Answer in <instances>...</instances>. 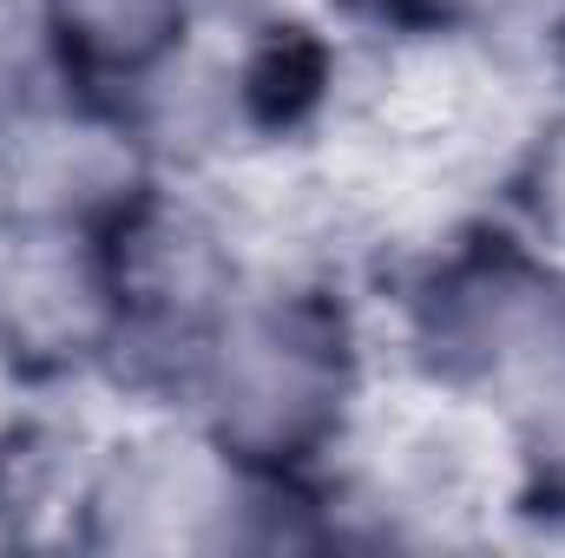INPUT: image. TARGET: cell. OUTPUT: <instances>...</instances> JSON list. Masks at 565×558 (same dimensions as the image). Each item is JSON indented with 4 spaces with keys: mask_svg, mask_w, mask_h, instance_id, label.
I'll use <instances>...</instances> for the list:
<instances>
[{
    "mask_svg": "<svg viewBox=\"0 0 565 558\" xmlns=\"http://www.w3.org/2000/svg\"><path fill=\"white\" fill-rule=\"evenodd\" d=\"M546 250L565 257V86L540 106L526 139L513 151V211Z\"/></svg>",
    "mask_w": 565,
    "mask_h": 558,
    "instance_id": "obj_7",
    "label": "cell"
},
{
    "mask_svg": "<svg viewBox=\"0 0 565 558\" xmlns=\"http://www.w3.org/2000/svg\"><path fill=\"white\" fill-rule=\"evenodd\" d=\"M13 230V211H7V178H0V237Z\"/></svg>",
    "mask_w": 565,
    "mask_h": 558,
    "instance_id": "obj_10",
    "label": "cell"
},
{
    "mask_svg": "<svg viewBox=\"0 0 565 558\" xmlns=\"http://www.w3.org/2000/svg\"><path fill=\"white\" fill-rule=\"evenodd\" d=\"M53 86H66V66L53 53L40 0H0V119L46 99Z\"/></svg>",
    "mask_w": 565,
    "mask_h": 558,
    "instance_id": "obj_8",
    "label": "cell"
},
{
    "mask_svg": "<svg viewBox=\"0 0 565 558\" xmlns=\"http://www.w3.org/2000/svg\"><path fill=\"white\" fill-rule=\"evenodd\" d=\"M302 7H316L342 33H382V40L395 33L408 46L427 33V13H434V0H302Z\"/></svg>",
    "mask_w": 565,
    "mask_h": 558,
    "instance_id": "obj_9",
    "label": "cell"
},
{
    "mask_svg": "<svg viewBox=\"0 0 565 558\" xmlns=\"http://www.w3.org/2000/svg\"><path fill=\"white\" fill-rule=\"evenodd\" d=\"M113 348V277L99 237L7 230L0 237V355L40 388H99Z\"/></svg>",
    "mask_w": 565,
    "mask_h": 558,
    "instance_id": "obj_4",
    "label": "cell"
},
{
    "mask_svg": "<svg viewBox=\"0 0 565 558\" xmlns=\"http://www.w3.org/2000/svg\"><path fill=\"white\" fill-rule=\"evenodd\" d=\"M388 348L415 395L493 420L565 368V257L520 217L454 224L395 282Z\"/></svg>",
    "mask_w": 565,
    "mask_h": 558,
    "instance_id": "obj_2",
    "label": "cell"
},
{
    "mask_svg": "<svg viewBox=\"0 0 565 558\" xmlns=\"http://www.w3.org/2000/svg\"><path fill=\"white\" fill-rule=\"evenodd\" d=\"M369 322L349 289L309 264H270L217 322L184 415L237 466L329 480L369 427Z\"/></svg>",
    "mask_w": 565,
    "mask_h": 558,
    "instance_id": "obj_1",
    "label": "cell"
},
{
    "mask_svg": "<svg viewBox=\"0 0 565 558\" xmlns=\"http://www.w3.org/2000/svg\"><path fill=\"white\" fill-rule=\"evenodd\" d=\"M40 13L66 79L113 99L211 33L204 0H40Z\"/></svg>",
    "mask_w": 565,
    "mask_h": 558,
    "instance_id": "obj_5",
    "label": "cell"
},
{
    "mask_svg": "<svg viewBox=\"0 0 565 558\" xmlns=\"http://www.w3.org/2000/svg\"><path fill=\"white\" fill-rule=\"evenodd\" d=\"M0 178L13 230L106 237L164 171L151 164L139 126L113 93L66 79L0 119Z\"/></svg>",
    "mask_w": 565,
    "mask_h": 558,
    "instance_id": "obj_3",
    "label": "cell"
},
{
    "mask_svg": "<svg viewBox=\"0 0 565 558\" xmlns=\"http://www.w3.org/2000/svg\"><path fill=\"white\" fill-rule=\"evenodd\" d=\"M500 440V506L513 519L565 533V368L493 415Z\"/></svg>",
    "mask_w": 565,
    "mask_h": 558,
    "instance_id": "obj_6",
    "label": "cell"
}]
</instances>
